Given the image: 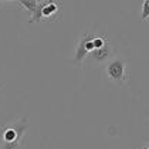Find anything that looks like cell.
Returning a JSON list of instances; mask_svg holds the SVG:
<instances>
[{
    "label": "cell",
    "instance_id": "6",
    "mask_svg": "<svg viewBox=\"0 0 149 149\" xmlns=\"http://www.w3.org/2000/svg\"><path fill=\"white\" fill-rule=\"evenodd\" d=\"M19 3L23 6L27 12L30 13V16H31V14L37 10V7H38V1H37V0H19Z\"/></svg>",
    "mask_w": 149,
    "mask_h": 149
},
{
    "label": "cell",
    "instance_id": "10",
    "mask_svg": "<svg viewBox=\"0 0 149 149\" xmlns=\"http://www.w3.org/2000/svg\"><path fill=\"white\" fill-rule=\"evenodd\" d=\"M85 48H87V51H88L90 54H91L92 51L95 50V47H94V43H92V38H91V37H90V38L85 41Z\"/></svg>",
    "mask_w": 149,
    "mask_h": 149
},
{
    "label": "cell",
    "instance_id": "9",
    "mask_svg": "<svg viewBox=\"0 0 149 149\" xmlns=\"http://www.w3.org/2000/svg\"><path fill=\"white\" fill-rule=\"evenodd\" d=\"M92 43H94V47H95V50L97 48H101V47H104L105 44H107V41H105V38L104 37H94L92 38Z\"/></svg>",
    "mask_w": 149,
    "mask_h": 149
},
{
    "label": "cell",
    "instance_id": "1",
    "mask_svg": "<svg viewBox=\"0 0 149 149\" xmlns=\"http://www.w3.org/2000/svg\"><path fill=\"white\" fill-rule=\"evenodd\" d=\"M26 131H27V118L26 116L20 118L14 124L3 126L0 129L1 149H19Z\"/></svg>",
    "mask_w": 149,
    "mask_h": 149
},
{
    "label": "cell",
    "instance_id": "5",
    "mask_svg": "<svg viewBox=\"0 0 149 149\" xmlns=\"http://www.w3.org/2000/svg\"><path fill=\"white\" fill-rule=\"evenodd\" d=\"M58 12V4L53 0H46L43 4V17H51Z\"/></svg>",
    "mask_w": 149,
    "mask_h": 149
},
{
    "label": "cell",
    "instance_id": "12",
    "mask_svg": "<svg viewBox=\"0 0 149 149\" xmlns=\"http://www.w3.org/2000/svg\"><path fill=\"white\" fill-rule=\"evenodd\" d=\"M143 149H149V148H148V146H145V148H143Z\"/></svg>",
    "mask_w": 149,
    "mask_h": 149
},
{
    "label": "cell",
    "instance_id": "4",
    "mask_svg": "<svg viewBox=\"0 0 149 149\" xmlns=\"http://www.w3.org/2000/svg\"><path fill=\"white\" fill-rule=\"evenodd\" d=\"M92 58H95L97 61H105L107 58H109V56H111V47L108 46V44H105L104 47H101V48H97V50H94L91 53Z\"/></svg>",
    "mask_w": 149,
    "mask_h": 149
},
{
    "label": "cell",
    "instance_id": "3",
    "mask_svg": "<svg viewBox=\"0 0 149 149\" xmlns=\"http://www.w3.org/2000/svg\"><path fill=\"white\" fill-rule=\"evenodd\" d=\"M88 38H90L88 34H84L81 37L80 43H78V47H77V51H75V57L72 60V63H74L75 65H81V63L84 61V58L90 54V53L87 51V48H85V41H87Z\"/></svg>",
    "mask_w": 149,
    "mask_h": 149
},
{
    "label": "cell",
    "instance_id": "11",
    "mask_svg": "<svg viewBox=\"0 0 149 149\" xmlns=\"http://www.w3.org/2000/svg\"><path fill=\"white\" fill-rule=\"evenodd\" d=\"M37 1H38V3H43V1H46V0H37Z\"/></svg>",
    "mask_w": 149,
    "mask_h": 149
},
{
    "label": "cell",
    "instance_id": "13",
    "mask_svg": "<svg viewBox=\"0 0 149 149\" xmlns=\"http://www.w3.org/2000/svg\"><path fill=\"white\" fill-rule=\"evenodd\" d=\"M146 146H148V148H149V143H146Z\"/></svg>",
    "mask_w": 149,
    "mask_h": 149
},
{
    "label": "cell",
    "instance_id": "7",
    "mask_svg": "<svg viewBox=\"0 0 149 149\" xmlns=\"http://www.w3.org/2000/svg\"><path fill=\"white\" fill-rule=\"evenodd\" d=\"M43 4H44V1H43V3H38L37 10L30 16V20H29V23L30 24L40 23V22H41V19H43Z\"/></svg>",
    "mask_w": 149,
    "mask_h": 149
},
{
    "label": "cell",
    "instance_id": "2",
    "mask_svg": "<svg viewBox=\"0 0 149 149\" xmlns=\"http://www.w3.org/2000/svg\"><path fill=\"white\" fill-rule=\"evenodd\" d=\"M126 64L125 60L122 58H115L111 60L108 64H107V75L111 81H114L116 84H124L126 81Z\"/></svg>",
    "mask_w": 149,
    "mask_h": 149
},
{
    "label": "cell",
    "instance_id": "16",
    "mask_svg": "<svg viewBox=\"0 0 149 149\" xmlns=\"http://www.w3.org/2000/svg\"><path fill=\"white\" fill-rule=\"evenodd\" d=\"M1 1H3V0H1Z\"/></svg>",
    "mask_w": 149,
    "mask_h": 149
},
{
    "label": "cell",
    "instance_id": "15",
    "mask_svg": "<svg viewBox=\"0 0 149 149\" xmlns=\"http://www.w3.org/2000/svg\"><path fill=\"white\" fill-rule=\"evenodd\" d=\"M0 3H1V0H0Z\"/></svg>",
    "mask_w": 149,
    "mask_h": 149
},
{
    "label": "cell",
    "instance_id": "8",
    "mask_svg": "<svg viewBox=\"0 0 149 149\" xmlns=\"http://www.w3.org/2000/svg\"><path fill=\"white\" fill-rule=\"evenodd\" d=\"M149 19V0L142 1V12H141V20Z\"/></svg>",
    "mask_w": 149,
    "mask_h": 149
},
{
    "label": "cell",
    "instance_id": "14",
    "mask_svg": "<svg viewBox=\"0 0 149 149\" xmlns=\"http://www.w3.org/2000/svg\"><path fill=\"white\" fill-rule=\"evenodd\" d=\"M0 87H1V82H0Z\"/></svg>",
    "mask_w": 149,
    "mask_h": 149
}]
</instances>
